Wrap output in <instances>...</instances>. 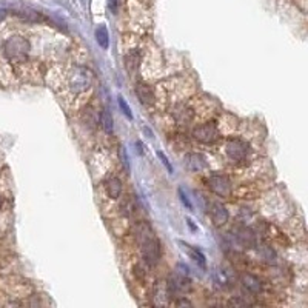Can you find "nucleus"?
Instances as JSON below:
<instances>
[{
    "instance_id": "nucleus-15",
    "label": "nucleus",
    "mask_w": 308,
    "mask_h": 308,
    "mask_svg": "<svg viewBox=\"0 0 308 308\" xmlns=\"http://www.w3.org/2000/svg\"><path fill=\"white\" fill-rule=\"evenodd\" d=\"M100 123H102V128L105 130V133L111 134L113 133V128H114V123H113V116L108 110H104L100 114Z\"/></svg>"
},
{
    "instance_id": "nucleus-14",
    "label": "nucleus",
    "mask_w": 308,
    "mask_h": 308,
    "mask_svg": "<svg viewBox=\"0 0 308 308\" xmlns=\"http://www.w3.org/2000/svg\"><path fill=\"white\" fill-rule=\"evenodd\" d=\"M105 187H107V192H108L110 197L117 199L120 196V192H122V182H120V179H117V177L108 179Z\"/></svg>"
},
{
    "instance_id": "nucleus-3",
    "label": "nucleus",
    "mask_w": 308,
    "mask_h": 308,
    "mask_svg": "<svg viewBox=\"0 0 308 308\" xmlns=\"http://www.w3.org/2000/svg\"><path fill=\"white\" fill-rule=\"evenodd\" d=\"M192 137L202 144H214L217 139L221 137L219 134V130H217V126L214 123H205V125H200L197 128H194V131H192Z\"/></svg>"
},
{
    "instance_id": "nucleus-1",
    "label": "nucleus",
    "mask_w": 308,
    "mask_h": 308,
    "mask_svg": "<svg viewBox=\"0 0 308 308\" xmlns=\"http://www.w3.org/2000/svg\"><path fill=\"white\" fill-rule=\"evenodd\" d=\"M136 239L140 245V250H142L145 262L148 265H157L162 256L160 242L147 222H140L136 225Z\"/></svg>"
},
{
    "instance_id": "nucleus-24",
    "label": "nucleus",
    "mask_w": 308,
    "mask_h": 308,
    "mask_svg": "<svg viewBox=\"0 0 308 308\" xmlns=\"http://www.w3.org/2000/svg\"><path fill=\"white\" fill-rule=\"evenodd\" d=\"M0 207H2V203H0Z\"/></svg>"
},
{
    "instance_id": "nucleus-2",
    "label": "nucleus",
    "mask_w": 308,
    "mask_h": 308,
    "mask_svg": "<svg viewBox=\"0 0 308 308\" xmlns=\"http://www.w3.org/2000/svg\"><path fill=\"white\" fill-rule=\"evenodd\" d=\"M3 51L11 62H23L30 53V42L20 36L9 37L3 43Z\"/></svg>"
},
{
    "instance_id": "nucleus-4",
    "label": "nucleus",
    "mask_w": 308,
    "mask_h": 308,
    "mask_svg": "<svg viewBox=\"0 0 308 308\" xmlns=\"http://www.w3.org/2000/svg\"><path fill=\"white\" fill-rule=\"evenodd\" d=\"M208 185L211 191L221 197H228L231 194V181L224 174H211L208 179Z\"/></svg>"
},
{
    "instance_id": "nucleus-18",
    "label": "nucleus",
    "mask_w": 308,
    "mask_h": 308,
    "mask_svg": "<svg viewBox=\"0 0 308 308\" xmlns=\"http://www.w3.org/2000/svg\"><path fill=\"white\" fill-rule=\"evenodd\" d=\"M214 277H216L217 285H221V287H228L230 280H228V277H227V273L224 271V270H217V271L214 273Z\"/></svg>"
},
{
    "instance_id": "nucleus-20",
    "label": "nucleus",
    "mask_w": 308,
    "mask_h": 308,
    "mask_svg": "<svg viewBox=\"0 0 308 308\" xmlns=\"http://www.w3.org/2000/svg\"><path fill=\"white\" fill-rule=\"evenodd\" d=\"M262 253H264V258L268 261V262H274V258H276V256H274V251L271 250V248H270V247H262Z\"/></svg>"
},
{
    "instance_id": "nucleus-8",
    "label": "nucleus",
    "mask_w": 308,
    "mask_h": 308,
    "mask_svg": "<svg viewBox=\"0 0 308 308\" xmlns=\"http://www.w3.org/2000/svg\"><path fill=\"white\" fill-rule=\"evenodd\" d=\"M236 240L239 245H242L243 248H251L256 245V234L247 227H242L236 230Z\"/></svg>"
},
{
    "instance_id": "nucleus-23",
    "label": "nucleus",
    "mask_w": 308,
    "mask_h": 308,
    "mask_svg": "<svg viewBox=\"0 0 308 308\" xmlns=\"http://www.w3.org/2000/svg\"><path fill=\"white\" fill-rule=\"evenodd\" d=\"M6 16H8V11L5 8H0V22H3Z\"/></svg>"
},
{
    "instance_id": "nucleus-9",
    "label": "nucleus",
    "mask_w": 308,
    "mask_h": 308,
    "mask_svg": "<svg viewBox=\"0 0 308 308\" xmlns=\"http://www.w3.org/2000/svg\"><path fill=\"white\" fill-rule=\"evenodd\" d=\"M210 216H211V219L216 225H225L228 222V211L227 208L224 207L222 203L219 202H214L211 205V210H210Z\"/></svg>"
},
{
    "instance_id": "nucleus-6",
    "label": "nucleus",
    "mask_w": 308,
    "mask_h": 308,
    "mask_svg": "<svg viewBox=\"0 0 308 308\" xmlns=\"http://www.w3.org/2000/svg\"><path fill=\"white\" fill-rule=\"evenodd\" d=\"M227 154L233 160H243L248 154V144L239 139L230 140L227 144Z\"/></svg>"
},
{
    "instance_id": "nucleus-7",
    "label": "nucleus",
    "mask_w": 308,
    "mask_h": 308,
    "mask_svg": "<svg viewBox=\"0 0 308 308\" xmlns=\"http://www.w3.org/2000/svg\"><path fill=\"white\" fill-rule=\"evenodd\" d=\"M185 162H187V166L188 170L194 171V173H199V171H203L208 168V163H207V159H205L202 154L199 153H190L185 156Z\"/></svg>"
},
{
    "instance_id": "nucleus-5",
    "label": "nucleus",
    "mask_w": 308,
    "mask_h": 308,
    "mask_svg": "<svg viewBox=\"0 0 308 308\" xmlns=\"http://www.w3.org/2000/svg\"><path fill=\"white\" fill-rule=\"evenodd\" d=\"M190 279H188V274H184V273H179L176 271L170 280H168V291L170 294H174V296L181 298L182 294H185L188 290H190Z\"/></svg>"
},
{
    "instance_id": "nucleus-17",
    "label": "nucleus",
    "mask_w": 308,
    "mask_h": 308,
    "mask_svg": "<svg viewBox=\"0 0 308 308\" xmlns=\"http://www.w3.org/2000/svg\"><path fill=\"white\" fill-rule=\"evenodd\" d=\"M137 65H139V54L137 53L128 54L126 56V68L130 70L131 73H134L136 68H137Z\"/></svg>"
},
{
    "instance_id": "nucleus-12",
    "label": "nucleus",
    "mask_w": 308,
    "mask_h": 308,
    "mask_svg": "<svg viewBox=\"0 0 308 308\" xmlns=\"http://www.w3.org/2000/svg\"><path fill=\"white\" fill-rule=\"evenodd\" d=\"M136 93H137V97L139 100L142 102L144 105H151L154 102V91L153 88L145 85V83H139L137 88H136Z\"/></svg>"
},
{
    "instance_id": "nucleus-22",
    "label": "nucleus",
    "mask_w": 308,
    "mask_h": 308,
    "mask_svg": "<svg viewBox=\"0 0 308 308\" xmlns=\"http://www.w3.org/2000/svg\"><path fill=\"white\" fill-rule=\"evenodd\" d=\"M179 196H181V200L187 205V208H190V210H191V208H192V205H191V202L188 200V197L184 194V190H179Z\"/></svg>"
},
{
    "instance_id": "nucleus-11",
    "label": "nucleus",
    "mask_w": 308,
    "mask_h": 308,
    "mask_svg": "<svg viewBox=\"0 0 308 308\" xmlns=\"http://www.w3.org/2000/svg\"><path fill=\"white\" fill-rule=\"evenodd\" d=\"M240 282H242V287L245 288L247 291L253 293V294H258V293L262 291L261 280L256 277V276H253V274H243L242 279H240Z\"/></svg>"
},
{
    "instance_id": "nucleus-16",
    "label": "nucleus",
    "mask_w": 308,
    "mask_h": 308,
    "mask_svg": "<svg viewBox=\"0 0 308 308\" xmlns=\"http://www.w3.org/2000/svg\"><path fill=\"white\" fill-rule=\"evenodd\" d=\"M96 40H97V43L102 48H104V49L108 48V31H107V28L104 27V25L97 28V31H96Z\"/></svg>"
},
{
    "instance_id": "nucleus-10",
    "label": "nucleus",
    "mask_w": 308,
    "mask_h": 308,
    "mask_svg": "<svg viewBox=\"0 0 308 308\" xmlns=\"http://www.w3.org/2000/svg\"><path fill=\"white\" fill-rule=\"evenodd\" d=\"M173 117L177 123L185 125V123H190L192 120V117H194V111H192L190 107L182 104V105H177L173 110Z\"/></svg>"
},
{
    "instance_id": "nucleus-19",
    "label": "nucleus",
    "mask_w": 308,
    "mask_h": 308,
    "mask_svg": "<svg viewBox=\"0 0 308 308\" xmlns=\"http://www.w3.org/2000/svg\"><path fill=\"white\" fill-rule=\"evenodd\" d=\"M119 107L122 108V111L126 114V117L128 119H133V114H131V108L128 107V104H126V100L122 97V96H119Z\"/></svg>"
},
{
    "instance_id": "nucleus-21",
    "label": "nucleus",
    "mask_w": 308,
    "mask_h": 308,
    "mask_svg": "<svg viewBox=\"0 0 308 308\" xmlns=\"http://www.w3.org/2000/svg\"><path fill=\"white\" fill-rule=\"evenodd\" d=\"M157 156L160 157V160H162V162H163V165L166 166V170H168L170 173H173V166L170 165V162H168V159H166V156H165V154L159 151V153H157Z\"/></svg>"
},
{
    "instance_id": "nucleus-13",
    "label": "nucleus",
    "mask_w": 308,
    "mask_h": 308,
    "mask_svg": "<svg viewBox=\"0 0 308 308\" xmlns=\"http://www.w3.org/2000/svg\"><path fill=\"white\" fill-rule=\"evenodd\" d=\"M179 243H181L182 250L188 253V256H190V258H191L192 261L197 262L200 267H205V256H203V253H202L200 250H197V248H194V247L188 245V243H185V242H179Z\"/></svg>"
}]
</instances>
